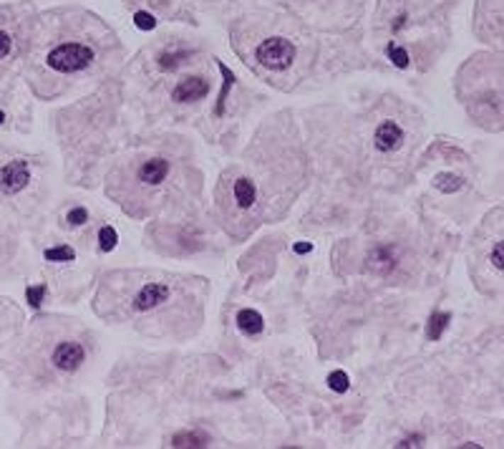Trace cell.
I'll use <instances>...</instances> for the list:
<instances>
[{
    "mask_svg": "<svg viewBox=\"0 0 504 449\" xmlns=\"http://www.w3.org/2000/svg\"><path fill=\"white\" fill-rule=\"evenodd\" d=\"M421 442H424V437H421V434H416V437L401 439V442H398L396 447H421Z\"/></svg>",
    "mask_w": 504,
    "mask_h": 449,
    "instance_id": "25",
    "label": "cell"
},
{
    "mask_svg": "<svg viewBox=\"0 0 504 449\" xmlns=\"http://www.w3.org/2000/svg\"><path fill=\"white\" fill-rule=\"evenodd\" d=\"M348 384H351V379H348L346 371H333V374L328 376V387L333 389V392H338V394L348 392Z\"/></svg>",
    "mask_w": 504,
    "mask_h": 449,
    "instance_id": "19",
    "label": "cell"
},
{
    "mask_svg": "<svg viewBox=\"0 0 504 449\" xmlns=\"http://www.w3.org/2000/svg\"><path fill=\"white\" fill-rule=\"evenodd\" d=\"M86 351L79 341H63L56 346L53 351V366L61 371H76L81 364H84Z\"/></svg>",
    "mask_w": 504,
    "mask_h": 449,
    "instance_id": "4",
    "label": "cell"
},
{
    "mask_svg": "<svg viewBox=\"0 0 504 449\" xmlns=\"http://www.w3.org/2000/svg\"><path fill=\"white\" fill-rule=\"evenodd\" d=\"M189 58V51H184V48H174V51H164L162 56H159V66L162 69H177L181 61H187Z\"/></svg>",
    "mask_w": 504,
    "mask_h": 449,
    "instance_id": "15",
    "label": "cell"
},
{
    "mask_svg": "<svg viewBox=\"0 0 504 449\" xmlns=\"http://www.w3.org/2000/svg\"><path fill=\"white\" fill-rule=\"evenodd\" d=\"M3 119H6V114H3V111H0V124H3Z\"/></svg>",
    "mask_w": 504,
    "mask_h": 449,
    "instance_id": "27",
    "label": "cell"
},
{
    "mask_svg": "<svg viewBox=\"0 0 504 449\" xmlns=\"http://www.w3.org/2000/svg\"><path fill=\"white\" fill-rule=\"evenodd\" d=\"M210 444V437L204 432H179L174 434V439H172V447H207Z\"/></svg>",
    "mask_w": 504,
    "mask_h": 449,
    "instance_id": "11",
    "label": "cell"
},
{
    "mask_svg": "<svg viewBox=\"0 0 504 449\" xmlns=\"http://www.w3.org/2000/svg\"><path fill=\"white\" fill-rule=\"evenodd\" d=\"M374 142H376V149H381V152H393V149L401 147L403 129L396 124V121H383V124L376 129Z\"/></svg>",
    "mask_w": 504,
    "mask_h": 449,
    "instance_id": "7",
    "label": "cell"
},
{
    "mask_svg": "<svg viewBox=\"0 0 504 449\" xmlns=\"http://www.w3.org/2000/svg\"><path fill=\"white\" fill-rule=\"evenodd\" d=\"M210 94V84L202 79V76H187V79H181L179 84L174 86V92H172V99L174 101H199Z\"/></svg>",
    "mask_w": 504,
    "mask_h": 449,
    "instance_id": "6",
    "label": "cell"
},
{
    "mask_svg": "<svg viewBox=\"0 0 504 449\" xmlns=\"http://www.w3.org/2000/svg\"><path fill=\"white\" fill-rule=\"evenodd\" d=\"M255 61L267 71H285L298 58V43L283 33H270L255 43Z\"/></svg>",
    "mask_w": 504,
    "mask_h": 449,
    "instance_id": "2",
    "label": "cell"
},
{
    "mask_svg": "<svg viewBox=\"0 0 504 449\" xmlns=\"http://www.w3.org/2000/svg\"><path fill=\"white\" fill-rule=\"evenodd\" d=\"M169 301V285L167 283H147L134 298V308L136 311H154L162 303Z\"/></svg>",
    "mask_w": 504,
    "mask_h": 449,
    "instance_id": "5",
    "label": "cell"
},
{
    "mask_svg": "<svg viewBox=\"0 0 504 449\" xmlns=\"http://www.w3.org/2000/svg\"><path fill=\"white\" fill-rule=\"evenodd\" d=\"M26 296H28L30 306L40 308V303H43V296H45V285H30V288L26 290Z\"/></svg>",
    "mask_w": 504,
    "mask_h": 449,
    "instance_id": "21",
    "label": "cell"
},
{
    "mask_svg": "<svg viewBox=\"0 0 504 449\" xmlns=\"http://www.w3.org/2000/svg\"><path fill=\"white\" fill-rule=\"evenodd\" d=\"M76 257L74 248H68V245H58V248H48L45 250V260L51 262H71Z\"/></svg>",
    "mask_w": 504,
    "mask_h": 449,
    "instance_id": "16",
    "label": "cell"
},
{
    "mask_svg": "<svg viewBox=\"0 0 504 449\" xmlns=\"http://www.w3.org/2000/svg\"><path fill=\"white\" fill-rule=\"evenodd\" d=\"M489 260H492L494 267H499V270H504V240L502 243H497L492 248V255H489Z\"/></svg>",
    "mask_w": 504,
    "mask_h": 449,
    "instance_id": "24",
    "label": "cell"
},
{
    "mask_svg": "<svg viewBox=\"0 0 504 449\" xmlns=\"http://www.w3.org/2000/svg\"><path fill=\"white\" fill-rule=\"evenodd\" d=\"M68 33L51 40L48 51L43 53L45 69L58 76L84 74L99 61V48L103 43H113V33L91 16H68Z\"/></svg>",
    "mask_w": 504,
    "mask_h": 449,
    "instance_id": "1",
    "label": "cell"
},
{
    "mask_svg": "<svg viewBox=\"0 0 504 449\" xmlns=\"http://www.w3.org/2000/svg\"><path fill=\"white\" fill-rule=\"evenodd\" d=\"M30 182V165L26 160H13L6 167H0V192L18 194Z\"/></svg>",
    "mask_w": 504,
    "mask_h": 449,
    "instance_id": "3",
    "label": "cell"
},
{
    "mask_svg": "<svg viewBox=\"0 0 504 449\" xmlns=\"http://www.w3.org/2000/svg\"><path fill=\"white\" fill-rule=\"evenodd\" d=\"M386 53H388V58H391V61L396 63L398 69H406V66H408V53L403 51L401 46H396V43H388Z\"/></svg>",
    "mask_w": 504,
    "mask_h": 449,
    "instance_id": "20",
    "label": "cell"
},
{
    "mask_svg": "<svg viewBox=\"0 0 504 449\" xmlns=\"http://www.w3.org/2000/svg\"><path fill=\"white\" fill-rule=\"evenodd\" d=\"M393 265H396V255H393V250H388V248H379V250H374V255H371V267H374V270H379V273H388V270H393Z\"/></svg>",
    "mask_w": 504,
    "mask_h": 449,
    "instance_id": "12",
    "label": "cell"
},
{
    "mask_svg": "<svg viewBox=\"0 0 504 449\" xmlns=\"http://www.w3.org/2000/svg\"><path fill=\"white\" fill-rule=\"evenodd\" d=\"M116 243H119V238H116V230L113 228H101L99 230V245H101V250H113L116 248Z\"/></svg>",
    "mask_w": 504,
    "mask_h": 449,
    "instance_id": "17",
    "label": "cell"
},
{
    "mask_svg": "<svg viewBox=\"0 0 504 449\" xmlns=\"http://www.w3.org/2000/svg\"><path fill=\"white\" fill-rule=\"evenodd\" d=\"M89 220V212L84 210V207H74V210L66 215V222L68 225H74V228H79V225H84V222Z\"/></svg>",
    "mask_w": 504,
    "mask_h": 449,
    "instance_id": "22",
    "label": "cell"
},
{
    "mask_svg": "<svg viewBox=\"0 0 504 449\" xmlns=\"http://www.w3.org/2000/svg\"><path fill=\"white\" fill-rule=\"evenodd\" d=\"M449 321H452V316L449 313H434L429 321V328H426V336H429V341H439L444 333V328L449 326Z\"/></svg>",
    "mask_w": 504,
    "mask_h": 449,
    "instance_id": "13",
    "label": "cell"
},
{
    "mask_svg": "<svg viewBox=\"0 0 504 449\" xmlns=\"http://www.w3.org/2000/svg\"><path fill=\"white\" fill-rule=\"evenodd\" d=\"M233 192H235V202H237L240 207H252V202H255V197H257L255 182L247 179V177H242V179L235 182Z\"/></svg>",
    "mask_w": 504,
    "mask_h": 449,
    "instance_id": "9",
    "label": "cell"
},
{
    "mask_svg": "<svg viewBox=\"0 0 504 449\" xmlns=\"http://www.w3.org/2000/svg\"><path fill=\"white\" fill-rule=\"evenodd\" d=\"M461 177H457V174H439L437 177V187L439 189H444V192H457V189L461 187Z\"/></svg>",
    "mask_w": 504,
    "mask_h": 449,
    "instance_id": "18",
    "label": "cell"
},
{
    "mask_svg": "<svg viewBox=\"0 0 504 449\" xmlns=\"http://www.w3.org/2000/svg\"><path fill=\"white\" fill-rule=\"evenodd\" d=\"M16 51V33L6 26H0V63L8 61Z\"/></svg>",
    "mask_w": 504,
    "mask_h": 449,
    "instance_id": "14",
    "label": "cell"
},
{
    "mask_svg": "<svg viewBox=\"0 0 504 449\" xmlns=\"http://www.w3.org/2000/svg\"><path fill=\"white\" fill-rule=\"evenodd\" d=\"M310 250V243H298L295 245V253H308Z\"/></svg>",
    "mask_w": 504,
    "mask_h": 449,
    "instance_id": "26",
    "label": "cell"
},
{
    "mask_svg": "<svg viewBox=\"0 0 504 449\" xmlns=\"http://www.w3.org/2000/svg\"><path fill=\"white\" fill-rule=\"evenodd\" d=\"M134 21H136V26H139V28H144V31H152L154 26H157V21H154L152 13H144V11L136 13Z\"/></svg>",
    "mask_w": 504,
    "mask_h": 449,
    "instance_id": "23",
    "label": "cell"
},
{
    "mask_svg": "<svg viewBox=\"0 0 504 449\" xmlns=\"http://www.w3.org/2000/svg\"><path fill=\"white\" fill-rule=\"evenodd\" d=\"M167 174H169V162H167L164 157H154V160L144 162L142 170H139V179H142L144 184H152V187L164 182Z\"/></svg>",
    "mask_w": 504,
    "mask_h": 449,
    "instance_id": "8",
    "label": "cell"
},
{
    "mask_svg": "<svg viewBox=\"0 0 504 449\" xmlns=\"http://www.w3.org/2000/svg\"><path fill=\"white\" fill-rule=\"evenodd\" d=\"M237 326L245 331V333H260L265 321H262L260 313L252 311V308H242V311L237 313Z\"/></svg>",
    "mask_w": 504,
    "mask_h": 449,
    "instance_id": "10",
    "label": "cell"
}]
</instances>
